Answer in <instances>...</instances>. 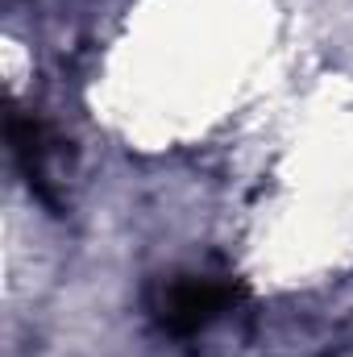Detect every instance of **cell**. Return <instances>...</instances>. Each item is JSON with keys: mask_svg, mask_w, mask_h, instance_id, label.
<instances>
[{"mask_svg": "<svg viewBox=\"0 0 353 357\" xmlns=\"http://www.w3.org/2000/svg\"><path fill=\"white\" fill-rule=\"evenodd\" d=\"M237 299V287L233 282H216V278H183L171 287V295L163 299V324L179 333V337H191L200 333L204 324H212L229 303Z\"/></svg>", "mask_w": 353, "mask_h": 357, "instance_id": "6da1fadb", "label": "cell"}]
</instances>
